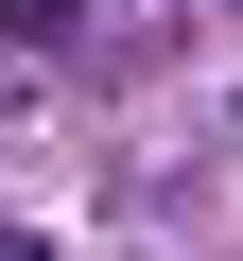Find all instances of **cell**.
<instances>
[{
    "mask_svg": "<svg viewBox=\"0 0 243 261\" xmlns=\"http://www.w3.org/2000/svg\"><path fill=\"white\" fill-rule=\"evenodd\" d=\"M0 18H18V35H70V18H87V0H0Z\"/></svg>",
    "mask_w": 243,
    "mask_h": 261,
    "instance_id": "1",
    "label": "cell"
}]
</instances>
